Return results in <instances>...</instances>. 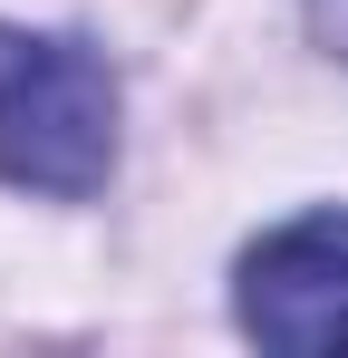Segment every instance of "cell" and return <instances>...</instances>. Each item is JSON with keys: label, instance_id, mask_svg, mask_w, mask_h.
Here are the masks:
<instances>
[{"label": "cell", "instance_id": "7a4b0ae2", "mask_svg": "<svg viewBox=\"0 0 348 358\" xmlns=\"http://www.w3.org/2000/svg\"><path fill=\"white\" fill-rule=\"evenodd\" d=\"M232 320L281 358H348V203H310L242 242Z\"/></svg>", "mask_w": 348, "mask_h": 358}, {"label": "cell", "instance_id": "6da1fadb", "mask_svg": "<svg viewBox=\"0 0 348 358\" xmlns=\"http://www.w3.org/2000/svg\"><path fill=\"white\" fill-rule=\"evenodd\" d=\"M116 68L78 29H20L0 20V184L87 203L116 175Z\"/></svg>", "mask_w": 348, "mask_h": 358}, {"label": "cell", "instance_id": "3957f363", "mask_svg": "<svg viewBox=\"0 0 348 358\" xmlns=\"http://www.w3.org/2000/svg\"><path fill=\"white\" fill-rule=\"evenodd\" d=\"M300 10H310V39L348 68V0H300Z\"/></svg>", "mask_w": 348, "mask_h": 358}]
</instances>
